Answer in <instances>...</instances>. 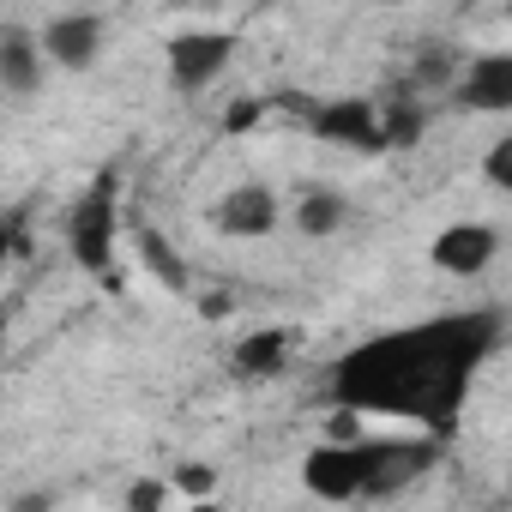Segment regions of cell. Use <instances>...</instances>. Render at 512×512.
<instances>
[{"label":"cell","mask_w":512,"mask_h":512,"mask_svg":"<svg viewBox=\"0 0 512 512\" xmlns=\"http://www.w3.org/2000/svg\"><path fill=\"white\" fill-rule=\"evenodd\" d=\"M500 320L494 314H440L410 332L368 338L350 350L332 374V392L356 416H392V422H422L446 428L464 404V386L476 362L494 350Z\"/></svg>","instance_id":"cell-1"},{"label":"cell","mask_w":512,"mask_h":512,"mask_svg":"<svg viewBox=\"0 0 512 512\" xmlns=\"http://www.w3.org/2000/svg\"><path fill=\"white\" fill-rule=\"evenodd\" d=\"M434 464V434L422 440H350V446H320L308 452L302 476L326 500H356V494H386L416 482Z\"/></svg>","instance_id":"cell-2"},{"label":"cell","mask_w":512,"mask_h":512,"mask_svg":"<svg viewBox=\"0 0 512 512\" xmlns=\"http://www.w3.org/2000/svg\"><path fill=\"white\" fill-rule=\"evenodd\" d=\"M229 55H235L229 31H187V37L169 43V85L175 91H205L229 67Z\"/></svg>","instance_id":"cell-3"},{"label":"cell","mask_w":512,"mask_h":512,"mask_svg":"<svg viewBox=\"0 0 512 512\" xmlns=\"http://www.w3.org/2000/svg\"><path fill=\"white\" fill-rule=\"evenodd\" d=\"M103 43H109V25H103L97 13H61V19L43 25V55H49L55 67H67V73L97 67Z\"/></svg>","instance_id":"cell-4"},{"label":"cell","mask_w":512,"mask_h":512,"mask_svg":"<svg viewBox=\"0 0 512 512\" xmlns=\"http://www.w3.org/2000/svg\"><path fill=\"white\" fill-rule=\"evenodd\" d=\"M494 253H500V235H494L488 223H452V229L434 241V266L452 272V278H476Z\"/></svg>","instance_id":"cell-5"},{"label":"cell","mask_w":512,"mask_h":512,"mask_svg":"<svg viewBox=\"0 0 512 512\" xmlns=\"http://www.w3.org/2000/svg\"><path fill=\"white\" fill-rule=\"evenodd\" d=\"M43 31H25V25H7L0 31V85L7 97H31L43 85Z\"/></svg>","instance_id":"cell-6"},{"label":"cell","mask_w":512,"mask_h":512,"mask_svg":"<svg viewBox=\"0 0 512 512\" xmlns=\"http://www.w3.org/2000/svg\"><path fill=\"white\" fill-rule=\"evenodd\" d=\"M464 109H512V55H482L458 79Z\"/></svg>","instance_id":"cell-7"},{"label":"cell","mask_w":512,"mask_h":512,"mask_svg":"<svg viewBox=\"0 0 512 512\" xmlns=\"http://www.w3.org/2000/svg\"><path fill=\"white\" fill-rule=\"evenodd\" d=\"M109 229H115V205L109 193H85L79 211H73V253H79V266H109Z\"/></svg>","instance_id":"cell-8"},{"label":"cell","mask_w":512,"mask_h":512,"mask_svg":"<svg viewBox=\"0 0 512 512\" xmlns=\"http://www.w3.org/2000/svg\"><path fill=\"white\" fill-rule=\"evenodd\" d=\"M217 223H223V235H266V229L278 223V193L260 187V181H247V187H235V193L223 199Z\"/></svg>","instance_id":"cell-9"},{"label":"cell","mask_w":512,"mask_h":512,"mask_svg":"<svg viewBox=\"0 0 512 512\" xmlns=\"http://www.w3.org/2000/svg\"><path fill=\"white\" fill-rule=\"evenodd\" d=\"M314 127H320L326 139H350V145H374V139H380V115H374L368 103H326V109L314 115Z\"/></svg>","instance_id":"cell-10"},{"label":"cell","mask_w":512,"mask_h":512,"mask_svg":"<svg viewBox=\"0 0 512 512\" xmlns=\"http://www.w3.org/2000/svg\"><path fill=\"white\" fill-rule=\"evenodd\" d=\"M344 217H350V199H344V193H332V187H302V199H296V229H302V235H338Z\"/></svg>","instance_id":"cell-11"},{"label":"cell","mask_w":512,"mask_h":512,"mask_svg":"<svg viewBox=\"0 0 512 512\" xmlns=\"http://www.w3.org/2000/svg\"><path fill=\"white\" fill-rule=\"evenodd\" d=\"M284 356H290V338L284 332H253V338H241L235 368L241 374H272V368H284Z\"/></svg>","instance_id":"cell-12"},{"label":"cell","mask_w":512,"mask_h":512,"mask_svg":"<svg viewBox=\"0 0 512 512\" xmlns=\"http://www.w3.org/2000/svg\"><path fill=\"white\" fill-rule=\"evenodd\" d=\"M139 260H145V266H151V272H157L169 290H187V266L175 260V253H169V241H163L157 229H145V235H139Z\"/></svg>","instance_id":"cell-13"},{"label":"cell","mask_w":512,"mask_h":512,"mask_svg":"<svg viewBox=\"0 0 512 512\" xmlns=\"http://www.w3.org/2000/svg\"><path fill=\"white\" fill-rule=\"evenodd\" d=\"M482 169H488V181H494V187H506V193H512V133L488 151V163H482Z\"/></svg>","instance_id":"cell-14"},{"label":"cell","mask_w":512,"mask_h":512,"mask_svg":"<svg viewBox=\"0 0 512 512\" xmlns=\"http://www.w3.org/2000/svg\"><path fill=\"white\" fill-rule=\"evenodd\" d=\"M175 488L181 494H211V464H181L175 470Z\"/></svg>","instance_id":"cell-15"},{"label":"cell","mask_w":512,"mask_h":512,"mask_svg":"<svg viewBox=\"0 0 512 512\" xmlns=\"http://www.w3.org/2000/svg\"><path fill=\"white\" fill-rule=\"evenodd\" d=\"M127 506H133V512H157V506H163V482H139V488L127 494Z\"/></svg>","instance_id":"cell-16"},{"label":"cell","mask_w":512,"mask_h":512,"mask_svg":"<svg viewBox=\"0 0 512 512\" xmlns=\"http://www.w3.org/2000/svg\"><path fill=\"white\" fill-rule=\"evenodd\" d=\"M253 115H260V103H241V109H229V127H247Z\"/></svg>","instance_id":"cell-17"},{"label":"cell","mask_w":512,"mask_h":512,"mask_svg":"<svg viewBox=\"0 0 512 512\" xmlns=\"http://www.w3.org/2000/svg\"><path fill=\"white\" fill-rule=\"evenodd\" d=\"M13 512H49V494H25V500H19Z\"/></svg>","instance_id":"cell-18"}]
</instances>
